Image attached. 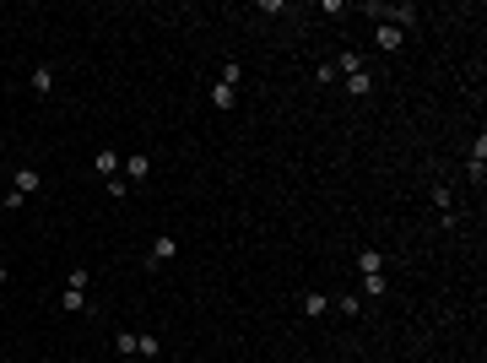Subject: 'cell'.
<instances>
[{
	"mask_svg": "<svg viewBox=\"0 0 487 363\" xmlns=\"http://www.w3.org/2000/svg\"><path fill=\"white\" fill-rule=\"evenodd\" d=\"M120 174H125V184H141V179H152V157L147 152H130L120 163Z\"/></svg>",
	"mask_w": 487,
	"mask_h": 363,
	"instance_id": "1",
	"label": "cell"
},
{
	"mask_svg": "<svg viewBox=\"0 0 487 363\" xmlns=\"http://www.w3.org/2000/svg\"><path fill=\"white\" fill-rule=\"evenodd\" d=\"M417 22H423V11H417V6H406V0H401V6H390V28H396V33L417 28Z\"/></svg>",
	"mask_w": 487,
	"mask_h": 363,
	"instance_id": "2",
	"label": "cell"
},
{
	"mask_svg": "<svg viewBox=\"0 0 487 363\" xmlns=\"http://www.w3.org/2000/svg\"><path fill=\"white\" fill-rule=\"evenodd\" d=\"M38 184H44V174H38V168H16V179H11V190H16V196H22V201H28V196H33V190H38Z\"/></svg>",
	"mask_w": 487,
	"mask_h": 363,
	"instance_id": "3",
	"label": "cell"
},
{
	"mask_svg": "<svg viewBox=\"0 0 487 363\" xmlns=\"http://www.w3.org/2000/svg\"><path fill=\"white\" fill-rule=\"evenodd\" d=\"M357 272H363V277H379V272H384V255L374 250V244H363V250H357Z\"/></svg>",
	"mask_w": 487,
	"mask_h": 363,
	"instance_id": "4",
	"label": "cell"
},
{
	"mask_svg": "<svg viewBox=\"0 0 487 363\" xmlns=\"http://www.w3.org/2000/svg\"><path fill=\"white\" fill-rule=\"evenodd\" d=\"M92 163H98V174H103V179H114V174H120V163H125V157H120V152H114V147H103V152H98V157H92Z\"/></svg>",
	"mask_w": 487,
	"mask_h": 363,
	"instance_id": "5",
	"label": "cell"
},
{
	"mask_svg": "<svg viewBox=\"0 0 487 363\" xmlns=\"http://www.w3.org/2000/svg\"><path fill=\"white\" fill-rule=\"evenodd\" d=\"M466 168H471V179L482 184V168H487V136H476V147H471V157H466Z\"/></svg>",
	"mask_w": 487,
	"mask_h": 363,
	"instance_id": "6",
	"label": "cell"
},
{
	"mask_svg": "<svg viewBox=\"0 0 487 363\" xmlns=\"http://www.w3.org/2000/svg\"><path fill=\"white\" fill-rule=\"evenodd\" d=\"M374 38H379V49H384V55H396V49L406 44V33H396L390 22H379V33H374Z\"/></svg>",
	"mask_w": 487,
	"mask_h": 363,
	"instance_id": "7",
	"label": "cell"
},
{
	"mask_svg": "<svg viewBox=\"0 0 487 363\" xmlns=\"http://www.w3.org/2000/svg\"><path fill=\"white\" fill-rule=\"evenodd\" d=\"M173 250H179V244H173V233H157V239H152V266L173 260Z\"/></svg>",
	"mask_w": 487,
	"mask_h": 363,
	"instance_id": "8",
	"label": "cell"
},
{
	"mask_svg": "<svg viewBox=\"0 0 487 363\" xmlns=\"http://www.w3.org/2000/svg\"><path fill=\"white\" fill-rule=\"evenodd\" d=\"M347 92H352V98H368V92H374V76H368V71H352L347 76Z\"/></svg>",
	"mask_w": 487,
	"mask_h": 363,
	"instance_id": "9",
	"label": "cell"
},
{
	"mask_svg": "<svg viewBox=\"0 0 487 363\" xmlns=\"http://www.w3.org/2000/svg\"><path fill=\"white\" fill-rule=\"evenodd\" d=\"M325 309H331V298H325V293H304V315H309V320H320Z\"/></svg>",
	"mask_w": 487,
	"mask_h": 363,
	"instance_id": "10",
	"label": "cell"
},
{
	"mask_svg": "<svg viewBox=\"0 0 487 363\" xmlns=\"http://www.w3.org/2000/svg\"><path fill=\"white\" fill-rule=\"evenodd\" d=\"M217 82L239 92V82H244V65H239V60H222V76H217Z\"/></svg>",
	"mask_w": 487,
	"mask_h": 363,
	"instance_id": "11",
	"label": "cell"
},
{
	"mask_svg": "<svg viewBox=\"0 0 487 363\" xmlns=\"http://www.w3.org/2000/svg\"><path fill=\"white\" fill-rule=\"evenodd\" d=\"M212 104H217V108H239V92L222 87V82H212Z\"/></svg>",
	"mask_w": 487,
	"mask_h": 363,
	"instance_id": "12",
	"label": "cell"
},
{
	"mask_svg": "<svg viewBox=\"0 0 487 363\" xmlns=\"http://www.w3.org/2000/svg\"><path fill=\"white\" fill-rule=\"evenodd\" d=\"M33 92H55V65H38L33 71Z\"/></svg>",
	"mask_w": 487,
	"mask_h": 363,
	"instance_id": "13",
	"label": "cell"
},
{
	"mask_svg": "<svg viewBox=\"0 0 487 363\" xmlns=\"http://www.w3.org/2000/svg\"><path fill=\"white\" fill-rule=\"evenodd\" d=\"M157 352H163L157 336H136V358H157Z\"/></svg>",
	"mask_w": 487,
	"mask_h": 363,
	"instance_id": "14",
	"label": "cell"
},
{
	"mask_svg": "<svg viewBox=\"0 0 487 363\" xmlns=\"http://www.w3.org/2000/svg\"><path fill=\"white\" fill-rule=\"evenodd\" d=\"M65 309H71V315H81V309H87V293H76V288H65Z\"/></svg>",
	"mask_w": 487,
	"mask_h": 363,
	"instance_id": "15",
	"label": "cell"
},
{
	"mask_svg": "<svg viewBox=\"0 0 487 363\" xmlns=\"http://www.w3.org/2000/svg\"><path fill=\"white\" fill-rule=\"evenodd\" d=\"M336 309H341L347 320H357V315H363V298H352V293H347V298H336Z\"/></svg>",
	"mask_w": 487,
	"mask_h": 363,
	"instance_id": "16",
	"label": "cell"
},
{
	"mask_svg": "<svg viewBox=\"0 0 487 363\" xmlns=\"http://www.w3.org/2000/svg\"><path fill=\"white\" fill-rule=\"evenodd\" d=\"M103 190H108L114 201H125V196H130V184H125V174H114V179H103Z\"/></svg>",
	"mask_w": 487,
	"mask_h": 363,
	"instance_id": "17",
	"label": "cell"
},
{
	"mask_svg": "<svg viewBox=\"0 0 487 363\" xmlns=\"http://www.w3.org/2000/svg\"><path fill=\"white\" fill-rule=\"evenodd\" d=\"M114 342H120V352H125V358H136V331H120Z\"/></svg>",
	"mask_w": 487,
	"mask_h": 363,
	"instance_id": "18",
	"label": "cell"
},
{
	"mask_svg": "<svg viewBox=\"0 0 487 363\" xmlns=\"http://www.w3.org/2000/svg\"><path fill=\"white\" fill-rule=\"evenodd\" d=\"M363 293H368V298H379V293H384V272L379 277H363Z\"/></svg>",
	"mask_w": 487,
	"mask_h": 363,
	"instance_id": "19",
	"label": "cell"
},
{
	"mask_svg": "<svg viewBox=\"0 0 487 363\" xmlns=\"http://www.w3.org/2000/svg\"><path fill=\"white\" fill-rule=\"evenodd\" d=\"M0 288H6V266H0Z\"/></svg>",
	"mask_w": 487,
	"mask_h": 363,
	"instance_id": "20",
	"label": "cell"
},
{
	"mask_svg": "<svg viewBox=\"0 0 487 363\" xmlns=\"http://www.w3.org/2000/svg\"><path fill=\"white\" fill-rule=\"evenodd\" d=\"M125 363H130V358H125Z\"/></svg>",
	"mask_w": 487,
	"mask_h": 363,
	"instance_id": "21",
	"label": "cell"
}]
</instances>
